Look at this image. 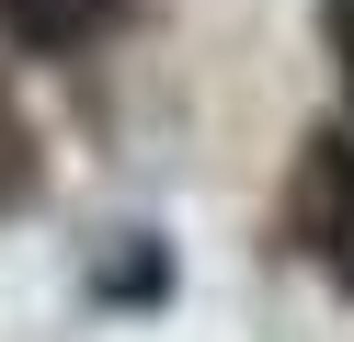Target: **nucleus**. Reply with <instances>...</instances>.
<instances>
[{"instance_id": "20e7f679", "label": "nucleus", "mask_w": 354, "mask_h": 342, "mask_svg": "<svg viewBox=\"0 0 354 342\" xmlns=\"http://www.w3.org/2000/svg\"><path fill=\"white\" fill-rule=\"evenodd\" d=\"M331 57L354 68V0H331Z\"/></svg>"}, {"instance_id": "7ed1b4c3", "label": "nucleus", "mask_w": 354, "mask_h": 342, "mask_svg": "<svg viewBox=\"0 0 354 342\" xmlns=\"http://www.w3.org/2000/svg\"><path fill=\"white\" fill-rule=\"evenodd\" d=\"M24 194H35V137L12 114V91H0V205H24Z\"/></svg>"}, {"instance_id": "f03ea898", "label": "nucleus", "mask_w": 354, "mask_h": 342, "mask_svg": "<svg viewBox=\"0 0 354 342\" xmlns=\"http://www.w3.org/2000/svg\"><path fill=\"white\" fill-rule=\"evenodd\" d=\"M126 23V0H0V35L24 46V57H80Z\"/></svg>"}, {"instance_id": "f257e3e1", "label": "nucleus", "mask_w": 354, "mask_h": 342, "mask_svg": "<svg viewBox=\"0 0 354 342\" xmlns=\"http://www.w3.org/2000/svg\"><path fill=\"white\" fill-rule=\"evenodd\" d=\"M297 240L320 263H354V137H308V160H297Z\"/></svg>"}]
</instances>
